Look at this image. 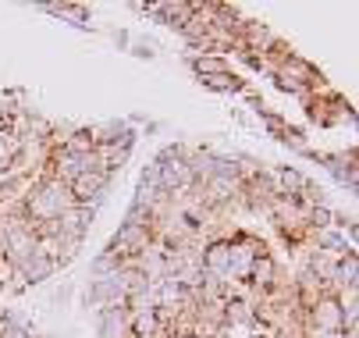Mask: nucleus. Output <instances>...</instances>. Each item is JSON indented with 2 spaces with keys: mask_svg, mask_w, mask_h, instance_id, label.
Here are the masks:
<instances>
[{
  "mask_svg": "<svg viewBox=\"0 0 359 338\" xmlns=\"http://www.w3.org/2000/svg\"><path fill=\"white\" fill-rule=\"evenodd\" d=\"M75 200H72V189L57 178H50L43 175L39 185L29 192V200H25V217L32 224H50V221H57L65 210H72Z\"/></svg>",
  "mask_w": 359,
  "mask_h": 338,
  "instance_id": "nucleus-1",
  "label": "nucleus"
},
{
  "mask_svg": "<svg viewBox=\"0 0 359 338\" xmlns=\"http://www.w3.org/2000/svg\"><path fill=\"white\" fill-rule=\"evenodd\" d=\"M149 246H153V228L149 224H121L118 235L111 238L107 253L118 257V260H132V257H139Z\"/></svg>",
  "mask_w": 359,
  "mask_h": 338,
  "instance_id": "nucleus-2",
  "label": "nucleus"
},
{
  "mask_svg": "<svg viewBox=\"0 0 359 338\" xmlns=\"http://www.w3.org/2000/svg\"><path fill=\"white\" fill-rule=\"evenodd\" d=\"M267 214L274 217V224L285 231V235H302V231H310V210L306 207H299V200H292V196H274L271 203H267Z\"/></svg>",
  "mask_w": 359,
  "mask_h": 338,
  "instance_id": "nucleus-3",
  "label": "nucleus"
},
{
  "mask_svg": "<svg viewBox=\"0 0 359 338\" xmlns=\"http://www.w3.org/2000/svg\"><path fill=\"white\" fill-rule=\"evenodd\" d=\"M107 185H111V175H104V171H82L68 189H72V200H75L79 207H93V210H96V203L104 200Z\"/></svg>",
  "mask_w": 359,
  "mask_h": 338,
  "instance_id": "nucleus-4",
  "label": "nucleus"
},
{
  "mask_svg": "<svg viewBox=\"0 0 359 338\" xmlns=\"http://www.w3.org/2000/svg\"><path fill=\"white\" fill-rule=\"evenodd\" d=\"M306 327H317V331H345V317L341 306L334 303V296L317 299L310 310H306Z\"/></svg>",
  "mask_w": 359,
  "mask_h": 338,
  "instance_id": "nucleus-5",
  "label": "nucleus"
},
{
  "mask_svg": "<svg viewBox=\"0 0 359 338\" xmlns=\"http://www.w3.org/2000/svg\"><path fill=\"white\" fill-rule=\"evenodd\" d=\"M100 334L104 338H135L132 334V317L125 306H107L100 310Z\"/></svg>",
  "mask_w": 359,
  "mask_h": 338,
  "instance_id": "nucleus-6",
  "label": "nucleus"
},
{
  "mask_svg": "<svg viewBox=\"0 0 359 338\" xmlns=\"http://www.w3.org/2000/svg\"><path fill=\"white\" fill-rule=\"evenodd\" d=\"M128 150L132 142H104V147H96V164L104 175H114L125 161H128Z\"/></svg>",
  "mask_w": 359,
  "mask_h": 338,
  "instance_id": "nucleus-7",
  "label": "nucleus"
},
{
  "mask_svg": "<svg viewBox=\"0 0 359 338\" xmlns=\"http://www.w3.org/2000/svg\"><path fill=\"white\" fill-rule=\"evenodd\" d=\"M252 288H260V292H267V288L278 281V264H274V257L271 253H264V257H256L252 260V267H249V278H245Z\"/></svg>",
  "mask_w": 359,
  "mask_h": 338,
  "instance_id": "nucleus-8",
  "label": "nucleus"
},
{
  "mask_svg": "<svg viewBox=\"0 0 359 338\" xmlns=\"http://www.w3.org/2000/svg\"><path fill=\"white\" fill-rule=\"evenodd\" d=\"M18 147H22V139H15L8 128H0V175H11L15 157H18Z\"/></svg>",
  "mask_w": 359,
  "mask_h": 338,
  "instance_id": "nucleus-9",
  "label": "nucleus"
},
{
  "mask_svg": "<svg viewBox=\"0 0 359 338\" xmlns=\"http://www.w3.org/2000/svg\"><path fill=\"white\" fill-rule=\"evenodd\" d=\"M203 86H210V89H238V79L231 72H217V75H203Z\"/></svg>",
  "mask_w": 359,
  "mask_h": 338,
  "instance_id": "nucleus-10",
  "label": "nucleus"
},
{
  "mask_svg": "<svg viewBox=\"0 0 359 338\" xmlns=\"http://www.w3.org/2000/svg\"><path fill=\"white\" fill-rule=\"evenodd\" d=\"M4 253H8V238H4V231H0V260H4Z\"/></svg>",
  "mask_w": 359,
  "mask_h": 338,
  "instance_id": "nucleus-11",
  "label": "nucleus"
}]
</instances>
